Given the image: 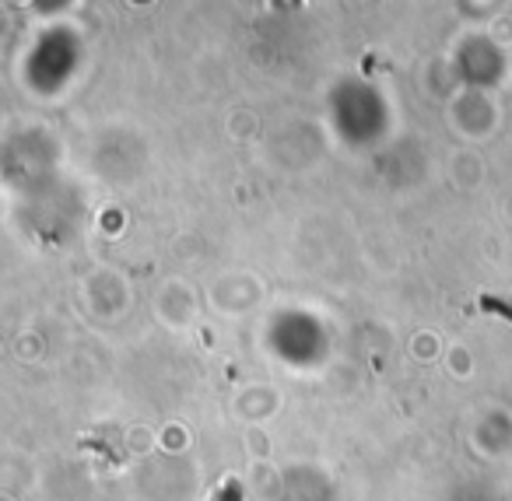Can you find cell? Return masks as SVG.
<instances>
[{
    "instance_id": "obj_1",
    "label": "cell",
    "mask_w": 512,
    "mask_h": 501,
    "mask_svg": "<svg viewBox=\"0 0 512 501\" xmlns=\"http://www.w3.org/2000/svg\"><path fill=\"white\" fill-rule=\"evenodd\" d=\"M481 305H484L488 312H495V316H502V319H509V323H512V305L498 302V298H491V295H484V298H481Z\"/></svg>"
}]
</instances>
